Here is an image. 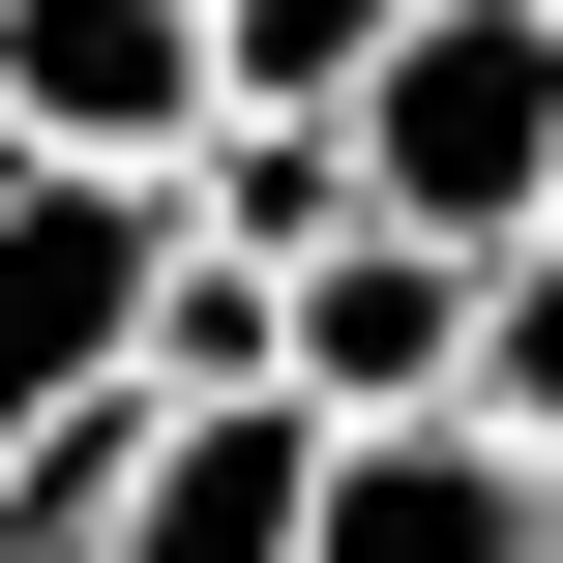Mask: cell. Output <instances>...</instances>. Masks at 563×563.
<instances>
[{
    "label": "cell",
    "mask_w": 563,
    "mask_h": 563,
    "mask_svg": "<svg viewBox=\"0 0 563 563\" xmlns=\"http://www.w3.org/2000/svg\"><path fill=\"white\" fill-rule=\"evenodd\" d=\"M178 238H238V267H327V238H386V178H356V119H267V89H238V119L178 148Z\"/></svg>",
    "instance_id": "cell-7"
},
{
    "label": "cell",
    "mask_w": 563,
    "mask_h": 563,
    "mask_svg": "<svg viewBox=\"0 0 563 563\" xmlns=\"http://www.w3.org/2000/svg\"><path fill=\"white\" fill-rule=\"evenodd\" d=\"M386 59H416V0H238V89L267 119H356Z\"/></svg>",
    "instance_id": "cell-9"
},
{
    "label": "cell",
    "mask_w": 563,
    "mask_h": 563,
    "mask_svg": "<svg viewBox=\"0 0 563 563\" xmlns=\"http://www.w3.org/2000/svg\"><path fill=\"white\" fill-rule=\"evenodd\" d=\"M475 416H505V445H563V238H505V267H475Z\"/></svg>",
    "instance_id": "cell-10"
},
{
    "label": "cell",
    "mask_w": 563,
    "mask_h": 563,
    "mask_svg": "<svg viewBox=\"0 0 563 563\" xmlns=\"http://www.w3.org/2000/svg\"><path fill=\"white\" fill-rule=\"evenodd\" d=\"M297 534H327V416H297V386H178L119 563H297Z\"/></svg>",
    "instance_id": "cell-6"
},
{
    "label": "cell",
    "mask_w": 563,
    "mask_h": 563,
    "mask_svg": "<svg viewBox=\"0 0 563 563\" xmlns=\"http://www.w3.org/2000/svg\"><path fill=\"white\" fill-rule=\"evenodd\" d=\"M356 178L386 238H563V0H416V59L356 89Z\"/></svg>",
    "instance_id": "cell-1"
},
{
    "label": "cell",
    "mask_w": 563,
    "mask_h": 563,
    "mask_svg": "<svg viewBox=\"0 0 563 563\" xmlns=\"http://www.w3.org/2000/svg\"><path fill=\"white\" fill-rule=\"evenodd\" d=\"M297 416H475V238H327L297 267Z\"/></svg>",
    "instance_id": "cell-5"
},
{
    "label": "cell",
    "mask_w": 563,
    "mask_h": 563,
    "mask_svg": "<svg viewBox=\"0 0 563 563\" xmlns=\"http://www.w3.org/2000/svg\"><path fill=\"white\" fill-rule=\"evenodd\" d=\"M148 445H178V386L30 416V445H0V563H119V534H148Z\"/></svg>",
    "instance_id": "cell-8"
},
{
    "label": "cell",
    "mask_w": 563,
    "mask_h": 563,
    "mask_svg": "<svg viewBox=\"0 0 563 563\" xmlns=\"http://www.w3.org/2000/svg\"><path fill=\"white\" fill-rule=\"evenodd\" d=\"M297 563H563V445H505V416H327V534Z\"/></svg>",
    "instance_id": "cell-4"
},
{
    "label": "cell",
    "mask_w": 563,
    "mask_h": 563,
    "mask_svg": "<svg viewBox=\"0 0 563 563\" xmlns=\"http://www.w3.org/2000/svg\"><path fill=\"white\" fill-rule=\"evenodd\" d=\"M148 297H178V178H89V148H0V445L148 386Z\"/></svg>",
    "instance_id": "cell-2"
},
{
    "label": "cell",
    "mask_w": 563,
    "mask_h": 563,
    "mask_svg": "<svg viewBox=\"0 0 563 563\" xmlns=\"http://www.w3.org/2000/svg\"><path fill=\"white\" fill-rule=\"evenodd\" d=\"M208 119H238V0H0V148L178 178Z\"/></svg>",
    "instance_id": "cell-3"
}]
</instances>
